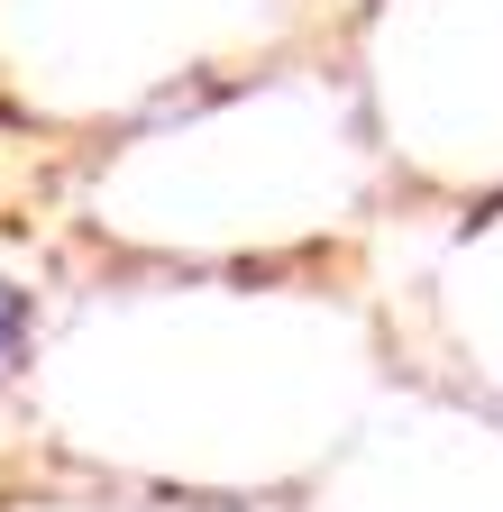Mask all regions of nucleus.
<instances>
[{"label": "nucleus", "mask_w": 503, "mask_h": 512, "mask_svg": "<svg viewBox=\"0 0 503 512\" xmlns=\"http://www.w3.org/2000/svg\"><path fill=\"white\" fill-rule=\"evenodd\" d=\"M19 339H28V293H10V284H0V366L19 357Z\"/></svg>", "instance_id": "f257e3e1"}]
</instances>
